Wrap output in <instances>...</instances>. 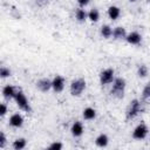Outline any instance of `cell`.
<instances>
[{
	"mask_svg": "<svg viewBox=\"0 0 150 150\" xmlns=\"http://www.w3.org/2000/svg\"><path fill=\"white\" fill-rule=\"evenodd\" d=\"M12 75V70L8 68V67H0V79H7Z\"/></svg>",
	"mask_w": 150,
	"mask_h": 150,
	"instance_id": "cell-22",
	"label": "cell"
},
{
	"mask_svg": "<svg viewBox=\"0 0 150 150\" xmlns=\"http://www.w3.org/2000/svg\"><path fill=\"white\" fill-rule=\"evenodd\" d=\"M109 143V138L105 134H100L96 138H95V144L98 146V148H105Z\"/></svg>",
	"mask_w": 150,
	"mask_h": 150,
	"instance_id": "cell-15",
	"label": "cell"
},
{
	"mask_svg": "<svg viewBox=\"0 0 150 150\" xmlns=\"http://www.w3.org/2000/svg\"><path fill=\"white\" fill-rule=\"evenodd\" d=\"M111 83H112V87L110 90L111 96L116 98H123L124 93H125V87H127L125 80L123 77H115Z\"/></svg>",
	"mask_w": 150,
	"mask_h": 150,
	"instance_id": "cell-1",
	"label": "cell"
},
{
	"mask_svg": "<svg viewBox=\"0 0 150 150\" xmlns=\"http://www.w3.org/2000/svg\"><path fill=\"white\" fill-rule=\"evenodd\" d=\"M36 88L42 91V93H47L49 89H52V80L47 79V77H42L36 82Z\"/></svg>",
	"mask_w": 150,
	"mask_h": 150,
	"instance_id": "cell-9",
	"label": "cell"
},
{
	"mask_svg": "<svg viewBox=\"0 0 150 150\" xmlns=\"http://www.w3.org/2000/svg\"><path fill=\"white\" fill-rule=\"evenodd\" d=\"M26 145H27V141L23 137H19V138L14 139L12 143V148L15 150H22L26 148Z\"/></svg>",
	"mask_w": 150,
	"mask_h": 150,
	"instance_id": "cell-16",
	"label": "cell"
},
{
	"mask_svg": "<svg viewBox=\"0 0 150 150\" xmlns=\"http://www.w3.org/2000/svg\"><path fill=\"white\" fill-rule=\"evenodd\" d=\"M149 134V128L145 123H139L132 131V138L134 139H137V141H142Z\"/></svg>",
	"mask_w": 150,
	"mask_h": 150,
	"instance_id": "cell-5",
	"label": "cell"
},
{
	"mask_svg": "<svg viewBox=\"0 0 150 150\" xmlns=\"http://www.w3.org/2000/svg\"><path fill=\"white\" fill-rule=\"evenodd\" d=\"M86 86H87V83L83 79H76V80L71 81L70 87H69L70 94L73 96H81L86 89Z\"/></svg>",
	"mask_w": 150,
	"mask_h": 150,
	"instance_id": "cell-4",
	"label": "cell"
},
{
	"mask_svg": "<svg viewBox=\"0 0 150 150\" xmlns=\"http://www.w3.org/2000/svg\"><path fill=\"white\" fill-rule=\"evenodd\" d=\"M82 116H83L84 120L91 121V120H94V118L96 117V110H95L94 108H91V107H87V108L83 110Z\"/></svg>",
	"mask_w": 150,
	"mask_h": 150,
	"instance_id": "cell-17",
	"label": "cell"
},
{
	"mask_svg": "<svg viewBox=\"0 0 150 150\" xmlns=\"http://www.w3.org/2000/svg\"><path fill=\"white\" fill-rule=\"evenodd\" d=\"M62 148H63V144L59 141H55V142L50 143L49 146H48V149H50V150H61Z\"/></svg>",
	"mask_w": 150,
	"mask_h": 150,
	"instance_id": "cell-24",
	"label": "cell"
},
{
	"mask_svg": "<svg viewBox=\"0 0 150 150\" xmlns=\"http://www.w3.org/2000/svg\"><path fill=\"white\" fill-rule=\"evenodd\" d=\"M15 93H16V89L12 86V84H7L2 88V96L7 100H11V98H14L15 96Z\"/></svg>",
	"mask_w": 150,
	"mask_h": 150,
	"instance_id": "cell-13",
	"label": "cell"
},
{
	"mask_svg": "<svg viewBox=\"0 0 150 150\" xmlns=\"http://www.w3.org/2000/svg\"><path fill=\"white\" fill-rule=\"evenodd\" d=\"M64 84H66V80L61 75H55L54 79L52 80V89L55 93H61L64 89Z\"/></svg>",
	"mask_w": 150,
	"mask_h": 150,
	"instance_id": "cell-7",
	"label": "cell"
},
{
	"mask_svg": "<svg viewBox=\"0 0 150 150\" xmlns=\"http://www.w3.org/2000/svg\"><path fill=\"white\" fill-rule=\"evenodd\" d=\"M6 144H7V137H6L5 132L0 130V149L1 148H5Z\"/></svg>",
	"mask_w": 150,
	"mask_h": 150,
	"instance_id": "cell-25",
	"label": "cell"
},
{
	"mask_svg": "<svg viewBox=\"0 0 150 150\" xmlns=\"http://www.w3.org/2000/svg\"><path fill=\"white\" fill-rule=\"evenodd\" d=\"M124 39H125L127 42L130 43V45H139L141 41H142V35H141L138 32H130L129 34L125 35Z\"/></svg>",
	"mask_w": 150,
	"mask_h": 150,
	"instance_id": "cell-11",
	"label": "cell"
},
{
	"mask_svg": "<svg viewBox=\"0 0 150 150\" xmlns=\"http://www.w3.org/2000/svg\"><path fill=\"white\" fill-rule=\"evenodd\" d=\"M83 131H84V127H83L82 122H80V121H75V122L71 124V127H70V132H71V135H73L74 137H80V136H82Z\"/></svg>",
	"mask_w": 150,
	"mask_h": 150,
	"instance_id": "cell-10",
	"label": "cell"
},
{
	"mask_svg": "<svg viewBox=\"0 0 150 150\" xmlns=\"http://www.w3.org/2000/svg\"><path fill=\"white\" fill-rule=\"evenodd\" d=\"M87 19H89L91 22H97L100 20V12L96 8H91L87 13Z\"/></svg>",
	"mask_w": 150,
	"mask_h": 150,
	"instance_id": "cell-18",
	"label": "cell"
},
{
	"mask_svg": "<svg viewBox=\"0 0 150 150\" xmlns=\"http://www.w3.org/2000/svg\"><path fill=\"white\" fill-rule=\"evenodd\" d=\"M89 1H90V0H77V4H79L81 7H84V6H87V5L89 4Z\"/></svg>",
	"mask_w": 150,
	"mask_h": 150,
	"instance_id": "cell-27",
	"label": "cell"
},
{
	"mask_svg": "<svg viewBox=\"0 0 150 150\" xmlns=\"http://www.w3.org/2000/svg\"><path fill=\"white\" fill-rule=\"evenodd\" d=\"M137 75H138V77H141V79L146 77V76L149 75V68H148V66L141 64V66L138 67V69H137Z\"/></svg>",
	"mask_w": 150,
	"mask_h": 150,
	"instance_id": "cell-21",
	"label": "cell"
},
{
	"mask_svg": "<svg viewBox=\"0 0 150 150\" xmlns=\"http://www.w3.org/2000/svg\"><path fill=\"white\" fill-rule=\"evenodd\" d=\"M75 19L79 22H84L87 20V12L83 8H77L75 11Z\"/></svg>",
	"mask_w": 150,
	"mask_h": 150,
	"instance_id": "cell-19",
	"label": "cell"
},
{
	"mask_svg": "<svg viewBox=\"0 0 150 150\" xmlns=\"http://www.w3.org/2000/svg\"><path fill=\"white\" fill-rule=\"evenodd\" d=\"M150 97V83H146L145 87L143 88V91H142V98L144 101H148Z\"/></svg>",
	"mask_w": 150,
	"mask_h": 150,
	"instance_id": "cell-23",
	"label": "cell"
},
{
	"mask_svg": "<svg viewBox=\"0 0 150 150\" xmlns=\"http://www.w3.org/2000/svg\"><path fill=\"white\" fill-rule=\"evenodd\" d=\"M115 79V70L112 68H107L100 73V82L102 86L110 84Z\"/></svg>",
	"mask_w": 150,
	"mask_h": 150,
	"instance_id": "cell-6",
	"label": "cell"
},
{
	"mask_svg": "<svg viewBox=\"0 0 150 150\" xmlns=\"http://www.w3.org/2000/svg\"><path fill=\"white\" fill-rule=\"evenodd\" d=\"M23 122H25V121H23V117H22V115L19 114V112L13 114V115L9 117V121H8L9 125L13 127V128H21V127L23 125Z\"/></svg>",
	"mask_w": 150,
	"mask_h": 150,
	"instance_id": "cell-8",
	"label": "cell"
},
{
	"mask_svg": "<svg viewBox=\"0 0 150 150\" xmlns=\"http://www.w3.org/2000/svg\"><path fill=\"white\" fill-rule=\"evenodd\" d=\"M111 34H112V28L108 25H103L101 27V35L104 38V39H109L111 38Z\"/></svg>",
	"mask_w": 150,
	"mask_h": 150,
	"instance_id": "cell-20",
	"label": "cell"
},
{
	"mask_svg": "<svg viewBox=\"0 0 150 150\" xmlns=\"http://www.w3.org/2000/svg\"><path fill=\"white\" fill-rule=\"evenodd\" d=\"M130 2H135V1H137V0H129Z\"/></svg>",
	"mask_w": 150,
	"mask_h": 150,
	"instance_id": "cell-28",
	"label": "cell"
},
{
	"mask_svg": "<svg viewBox=\"0 0 150 150\" xmlns=\"http://www.w3.org/2000/svg\"><path fill=\"white\" fill-rule=\"evenodd\" d=\"M125 35H127L125 28L122 27V26H117V27H115V28L112 29V34H111V36H114L115 40H122V39L125 38Z\"/></svg>",
	"mask_w": 150,
	"mask_h": 150,
	"instance_id": "cell-14",
	"label": "cell"
},
{
	"mask_svg": "<svg viewBox=\"0 0 150 150\" xmlns=\"http://www.w3.org/2000/svg\"><path fill=\"white\" fill-rule=\"evenodd\" d=\"M7 111H8L7 105H6L5 103H0V117L5 116V115L7 114Z\"/></svg>",
	"mask_w": 150,
	"mask_h": 150,
	"instance_id": "cell-26",
	"label": "cell"
},
{
	"mask_svg": "<svg viewBox=\"0 0 150 150\" xmlns=\"http://www.w3.org/2000/svg\"><path fill=\"white\" fill-rule=\"evenodd\" d=\"M14 100H15L16 105H18L21 110H23V111H26V112H30V111H32V107H30V104H29V101H28L27 96H26L21 90H19V91L15 93Z\"/></svg>",
	"mask_w": 150,
	"mask_h": 150,
	"instance_id": "cell-3",
	"label": "cell"
},
{
	"mask_svg": "<svg viewBox=\"0 0 150 150\" xmlns=\"http://www.w3.org/2000/svg\"><path fill=\"white\" fill-rule=\"evenodd\" d=\"M107 13H108L109 19H111L112 21H115V20H117V19L120 18V15H121V8L112 5V6H109V7H108Z\"/></svg>",
	"mask_w": 150,
	"mask_h": 150,
	"instance_id": "cell-12",
	"label": "cell"
},
{
	"mask_svg": "<svg viewBox=\"0 0 150 150\" xmlns=\"http://www.w3.org/2000/svg\"><path fill=\"white\" fill-rule=\"evenodd\" d=\"M143 110L142 108V103L138 98H134L130 101L128 108H127V111H125V116H127V120H132L135 118L141 111Z\"/></svg>",
	"mask_w": 150,
	"mask_h": 150,
	"instance_id": "cell-2",
	"label": "cell"
}]
</instances>
